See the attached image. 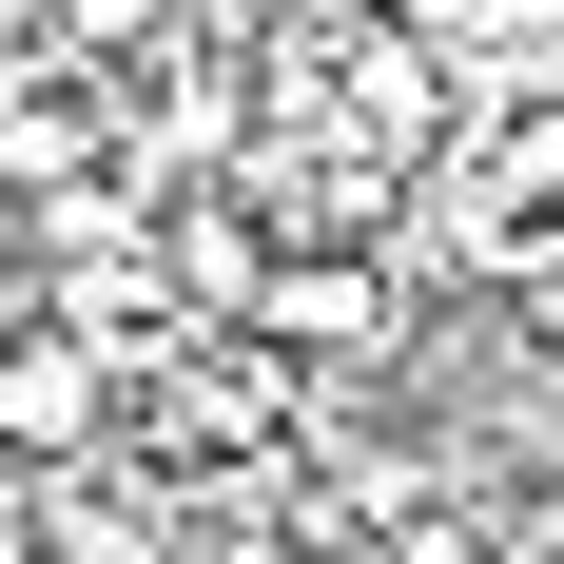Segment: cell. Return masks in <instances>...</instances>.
I'll use <instances>...</instances> for the list:
<instances>
[{"mask_svg": "<svg viewBox=\"0 0 564 564\" xmlns=\"http://www.w3.org/2000/svg\"><path fill=\"white\" fill-rule=\"evenodd\" d=\"M117 409H137V332L78 312V292H20L0 312V448L20 467H98Z\"/></svg>", "mask_w": 564, "mask_h": 564, "instance_id": "obj_1", "label": "cell"}]
</instances>
